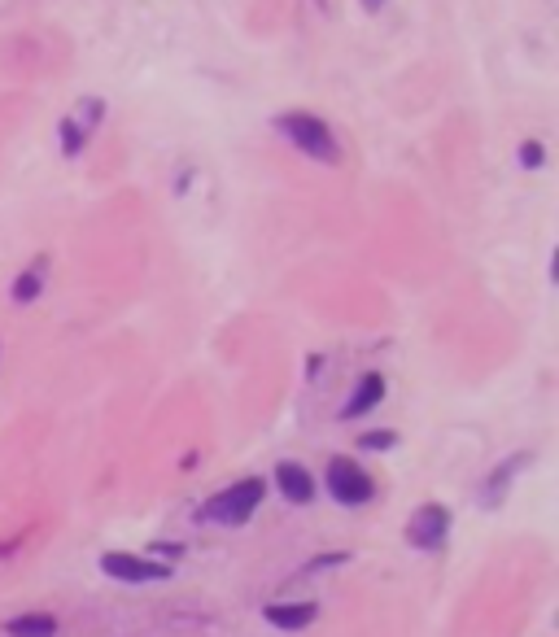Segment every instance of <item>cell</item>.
I'll use <instances>...</instances> for the list:
<instances>
[{"label": "cell", "mask_w": 559, "mask_h": 637, "mask_svg": "<svg viewBox=\"0 0 559 637\" xmlns=\"http://www.w3.org/2000/svg\"><path fill=\"white\" fill-rule=\"evenodd\" d=\"M380 402H385V376H376V371H372V376L359 380V389L350 393V402L341 406V419H363L367 411H376Z\"/></svg>", "instance_id": "cell-10"}, {"label": "cell", "mask_w": 559, "mask_h": 637, "mask_svg": "<svg viewBox=\"0 0 559 637\" xmlns=\"http://www.w3.org/2000/svg\"><path fill=\"white\" fill-rule=\"evenodd\" d=\"M324 489L341 502V507H363V502H372V498H376V480L367 476L354 459H346V454L328 463V472H324Z\"/></svg>", "instance_id": "cell-3"}, {"label": "cell", "mask_w": 559, "mask_h": 637, "mask_svg": "<svg viewBox=\"0 0 559 637\" xmlns=\"http://www.w3.org/2000/svg\"><path fill=\"white\" fill-rule=\"evenodd\" d=\"M446 537H450V511L442 507V502H424L407 524V542L415 550H442Z\"/></svg>", "instance_id": "cell-5"}, {"label": "cell", "mask_w": 559, "mask_h": 637, "mask_svg": "<svg viewBox=\"0 0 559 637\" xmlns=\"http://www.w3.org/2000/svg\"><path fill=\"white\" fill-rule=\"evenodd\" d=\"M363 9H367V14H376V9H385V0H363Z\"/></svg>", "instance_id": "cell-16"}, {"label": "cell", "mask_w": 559, "mask_h": 637, "mask_svg": "<svg viewBox=\"0 0 559 637\" xmlns=\"http://www.w3.org/2000/svg\"><path fill=\"white\" fill-rule=\"evenodd\" d=\"M101 572L114 576L123 585H153V581H171L166 563H153L145 555H127V550H105L101 555Z\"/></svg>", "instance_id": "cell-4"}, {"label": "cell", "mask_w": 559, "mask_h": 637, "mask_svg": "<svg viewBox=\"0 0 559 637\" xmlns=\"http://www.w3.org/2000/svg\"><path fill=\"white\" fill-rule=\"evenodd\" d=\"M319 5H328V0H319Z\"/></svg>", "instance_id": "cell-17"}, {"label": "cell", "mask_w": 559, "mask_h": 637, "mask_svg": "<svg viewBox=\"0 0 559 637\" xmlns=\"http://www.w3.org/2000/svg\"><path fill=\"white\" fill-rule=\"evenodd\" d=\"M9 637H57V620L49 611H27V616H14L5 624Z\"/></svg>", "instance_id": "cell-11"}, {"label": "cell", "mask_w": 559, "mask_h": 637, "mask_svg": "<svg viewBox=\"0 0 559 637\" xmlns=\"http://www.w3.org/2000/svg\"><path fill=\"white\" fill-rule=\"evenodd\" d=\"M263 494H267L263 480L245 476V480H236V485L223 489V494H214L206 507L197 511V520L201 524H219V528H241V524H249V515L263 507Z\"/></svg>", "instance_id": "cell-2"}, {"label": "cell", "mask_w": 559, "mask_h": 637, "mask_svg": "<svg viewBox=\"0 0 559 637\" xmlns=\"http://www.w3.org/2000/svg\"><path fill=\"white\" fill-rule=\"evenodd\" d=\"M101 114H105V101L88 96V101H79L75 114L62 118V153H66V158H75L83 144H88V136H92V131H97V123H101Z\"/></svg>", "instance_id": "cell-6"}, {"label": "cell", "mask_w": 559, "mask_h": 637, "mask_svg": "<svg viewBox=\"0 0 559 637\" xmlns=\"http://www.w3.org/2000/svg\"><path fill=\"white\" fill-rule=\"evenodd\" d=\"M398 446V432L394 428H372V432H363V437H359V450H380V454H385V450H394Z\"/></svg>", "instance_id": "cell-13"}, {"label": "cell", "mask_w": 559, "mask_h": 637, "mask_svg": "<svg viewBox=\"0 0 559 637\" xmlns=\"http://www.w3.org/2000/svg\"><path fill=\"white\" fill-rule=\"evenodd\" d=\"M529 463H533V450H516V454H507V459L498 463L494 472L481 480V494H477L481 507H498V502L507 498V485L516 480V472H520V467H529Z\"/></svg>", "instance_id": "cell-7"}, {"label": "cell", "mask_w": 559, "mask_h": 637, "mask_svg": "<svg viewBox=\"0 0 559 637\" xmlns=\"http://www.w3.org/2000/svg\"><path fill=\"white\" fill-rule=\"evenodd\" d=\"M520 166H542V144L538 140L520 144Z\"/></svg>", "instance_id": "cell-14"}, {"label": "cell", "mask_w": 559, "mask_h": 637, "mask_svg": "<svg viewBox=\"0 0 559 637\" xmlns=\"http://www.w3.org/2000/svg\"><path fill=\"white\" fill-rule=\"evenodd\" d=\"M44 271H49V258L31 262V267L18 275V284H14V302H18V306H27V302H35V297H40V288H44Z\"/></svg>", "instance_id": "cell-12"}, {"label": "cell", "mask_w": 559, "mask_h": 637, "mask_svg": "<svg viewBox=\"0 0 559 637\" xmlns=\"http://www.w3.org/2000/svg\"><path fill=\"white\" fill-rule=\"evenodd\" d=\"M153 555H175V559H180V555H184V546H171V542H158V546H153Z\"/></svg>", "instance_id": "cell-15"}, {"label": "cell", "mask_w": 559, "mask_h": 637, "mask_svg": "<svg viewBox=\"0 0 559 637\" xmlns=\"http://www.w3.org/2000/svg\"><path fill=\"white\" fill-rule=\"evenodd\" d=\"M276 485H280V494L289 498L293 507L315 502V476L306 472L302 463H276Z\"/></svg>", "instance_id": "cell-9"}, {"label": "cell", "mask_w": 559, "mask_h": 637, "mask_svg": "<svg viewBox=\"0 0 559 637\" xmlns=\"http://www.w3.org/2000/svg\"><path fill=\"white\" fill-rule=\"evenodd\" d=\"M315 616H319L315 603H267V607H263V620L271 624V629H284V633L311 629Z\"/></svg>", "instance_id": "cell-8"}, {"label": "cell", "mask_w": 559, "mask_h": 637, "mask_svg": "<svg viewBox=\"0 0 559 637\" xmlns=\"http://www.w3.org/2000/svg\"><path fill=\"white\" fill-rule=\"evenodd\" d=\"M276 131L293 144V149H302L306 158L328 162V166H337V162H341V144H337V136H332V127H328L319 114H306V110H284V114H276Z\"/></svg>", "instance_id": "cell-1"}]
</instances>
